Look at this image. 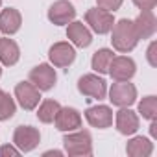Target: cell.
Listing matches in <instances>:
<instances>
[{
    "mask_svg": "<svg viewBox=\"0 0 157 157\" xmlns=\"http://www.w3.org/2000/svg\"><path fill=\"white\" fill-rule=\"evenodd\" d=\"M111 44L120 54H128L139 44V35L135 32L133 21H129V19L115 21V24L111 28Z\"/></svg>",
    "mask_w": 157,
    "mask_h": 157,
    "instance_id": "cell-1",
    "label": "cell"
},
{
    "mask_svg": "<svg viewBox=\"0 0 157 157\" xmlns=\"http://www.w3.org/2000/svg\"><path fill=\"white\" fill-rule=\"evenodd\" d=\"M63 146H65V153H68L72 157L93 155V135L87 129L68 131L63 137Z\"/></svg>",
    "mask_w": 157,
    "mask_h": 157,
    "instance_id": "cell-2",
    "label": "cell"
},
{
    "mask_svg": "<svg viewBox=\"0 0 157 157\" xmlns=\"http://www.w3.org/2000/svg\"><path fill=\"white\" fill-rule=\"evenodd\" d=\"M78 91L89 100H104L107 96V83L98 74H83L78 80Z\"/></svg>",
    "mask_w": 157,
    "mask_h": 157,
    "instance_id": "cell-3",
    "label": "cell"
},
{
    "mask_svg": "<svg viewBox=\"0 0 157 157\" xmlns=\"http://www.w3.org/2000/svg\"><path fill=\"white\" fill-rule=\"evenodd\" d=\"M28 80L41 91H52L56 87V82H57V74H56V68L54 65L50 63H39L37 67H33L28 74Z\"/></svg>",
    "mask_w": 157,
    "mask_h": 157,
    "instance_id": "cell-4",
    "label": "cell"
},
{
    "mask_svg": "<svg viewBox=\"0 0 157 157\" xmlns=\"http://www.w3.org/2000/svg\"><path fill=\"white\" fill-rule=\"evenodd\" d=\"M85 24L89 26L91 32L98 33V35H105L111 32L113 24H115V17L113 13L100 10V8H91L85 11Z\"/></svg>",
    "mask_w": 157,
    "mask_h": 157,
    "instance_id": "cell-5",
    "label": "cell"
},
{
    "mask_svg": "<svg viewBox=\"0 0 157 157\" xmlns=\"http://www.w3.org/2000/svg\"><path fill=\"white\" fill-rule=\"evenodd\" d=\"M107 93L109 102L117 107H129L137 102V87L129 82H115Z\"/></svg>",
    "mask_w": 157,
    "mask_h": 157,
    "instance_id": "cell-6",
    "label": "cell"
},
{
    "mask_svg": "<svg viewBox=\"0 0 157 157\" xmlns=\"http://www.w3.org/2000/svg\"><path fill=\"white\" fill-rule=\"evenodd\" d=\"M15 100L24 111H33L41 102V91L28 80L15 85Z\"/></svg>",
    "mask_w": 157,
    "mask_h": 157,
    "instance_id": "cell-7",
    "label": "cell"
},
{
    "mask_svg": "<svg viewBox=\"0 0 157 157\" xmlns=\"http://www.w3.org/2000/svg\"><path fill=\"white\" fill-rule=\"evenodd\" d=\"M48 59L54 67L57 68H67L74 63L76 59V48L72 43H67V41H59V43H54L48 50Z\"/></svg>",
    "mask_w": 157,
    "mask_h": 157,
    "instance_id": "cell-8",
    "label": "cell"
},
{
    "mask_svg": "<svg viewBox=\"0 0 157 157\" xmlns=\"http://www.w3.org/2000/svg\"><path fill=\"white\" fill-rule=\"evenodd\" d=\"M41 142V133L33 126H17L13 131V144L21 150V153L32 151L39 146Z\"/></svg>",
    "mask_w": 157,
    "mask_h": 157,
    "instance_id": "cell-9",
    "label": "cell"
},
{
    "mask_svg": "<svg viewBox=\"0 0 157 157\" xmlns=\"http://www.w3.org/2000/svg\"><path fill=\"white\" fill-rule=\"evenodd\" d=\"M137 72V63L128 56H115L111 59L107 74L115 82H129Z\"/></svg>",
    "mask_w": 157,
    "mask_h": 157,
    "instance_id": "cell-10",
    "label": "cell"
},
{
    "mask_svg": "<svg viewBox=\"0 0 157 157\" xmlns=\"http://www.w3.org/2000/svg\"><path fill=\"white\" fill-rule=\"evenodd\" d=\"M76 19V8L68 0H56L48 10V21L56 26H67Z\"/></svg>",
    "mask_w": 157,
    "mask_h": 157,
    "instance_id": "cell-11",
    "label": "cell"
},
{
    "mask_svg": "<svg viewBox=\"0 0 157 157\" xmlns=\"http://www.w3.org/2000/svg\"><path fill=\"white\" fill-rule=\"evenodd\" d=\"M54 126L57 131H63V133L80 129L82 128V115L74 107H59V111L54 118Z\"/></svg>",
    "mask_w": 157,
    "mask_h": 157,
    "instance_id": "cell-12",
    "label": "cell"
},
{
    "mask_svg": "<svg viewBox=\"0 0 157 157\" xmlns=\"http://www.w3.org/2000/svg\"><path fill=\"white\" fill-rule=\"evenodd\" d=\"M115 126L120 135L129 137L139 131L140 120H139V115L135 111H131L129 107H120V111H117V115H115Z\"/></svg>",
    "mask_w": 157,
    "mask_h": 157,
    "instance_id": "cell-13",
    "label": "cell"
},
{
    "mask_svg": "<svg viewBox=\"0 0 157 157\" xmlns=\"http://www.w3.org/2000/svg\"><path fill=\"white\" fill-rule=\"evenodd\" d=\"M67 39L78 48H87L93 43V32L82 21H72L67 24Z\"/></svg>",
    "mask_w": 157,
    "mask_h": 157,
    "instance_id": "cell-14",
    "label": "cell"
},
{
    "mask_svg": "<svg viewBox=\"0 0 157 157\" xmlns=\"http://www.w3.org/2000/svg\"><path fill=\"white\" fill-rule=\"evenodd\" d=\"M85 120L96 129H107L113 126V109L109 105H93L85 111Z\"/></svg>",
    "mask_w": 157,
    "mask_h": 157,
    "instance_id": "cell-15",
    "label": "cell"
},
{
    "mask_svg": "<svg viewBox=\"0 0 157 157\" xmlns=\"http://www.w3.org/2000/svg\"><path fill=\"white\" fill-rule=\"evenodd\" d=\"M22 17L21 11L15 8H6L0 11V32L4 35H15L21 30Z\"/></svg>",
    "mask_w": 157,
    "mask_h": 157,
    "instance_id": "cell-16",
    "label": "cell"
},
{
    "mask_svg": "<svg viewBox=\"0 0 157 157\" xmlns=\"http://www.w3.org/2000/svg\"><path fill=\"white\" fill-rule=\"evenodd\" d=\"M133 24H135V32L139 35V41L153 37V33L157 30V19H155L153 11H140L139 17L133 21Z\"/></svg>",
    "mask_w": 157,
    "mask_h": 157,
    "instance_id": "cell-17",
    "label": "cell"
},
{
    "mask_svg": "<svg viewBox=\"0 0 157 157\" xmlns=\"http://www.w3.org/2000/svg\"><path fill=\"white\" fill-rule=\"evenodd\" d=\"M21 59V48L19 44L10 39V35L0 37V63L4 67H13Z\"/></svg>",
    "mask_w": 157,
    "mask_h": 157,
    "instance_id": "cell-18",
    "label": "cell"
},
{
    "mask_svg": "<svg viewBox=\"0 0 157 157\" xmlns=\"http://www.w3.org/2000/svg\"><path fill=\"white\" fill-rule=\"evenodd\" d=\"M153 151V142L148 137H131L126 144V153L131 157H148Z\"/></svg>",
    "mask_w": 157,
    "mask_h": 157,
    "instance_id": "cell-19",
    "label": "cell"
},
{
    "mask_svg": "<svg viewBox=\"0 0 157 157\" xmlns=\"http://www.w3.org/2000/svg\"><path fill=\"white\" fill-rule=\"evenodd\" d=\"M59 102L57 100H52V98H46V100H43L35 109H37V118H39V122H43V124H52L54 122V118H56V115H57V111H59Z\"/></svg>",
    "mask_w": 157,
    "mask_h": 157,
    "instance_id": "cell-20",
    "label": "cell"
},
{
    "mask_svg": "<svg viewBox=\"0 0 157 157\" xmlns=\"http://www.w3.org/2000/svg\"><path fill=\"white\" fill-rule=\"evenodd\" d=\"M113 57H115V54H113L111 48H100V50H96V52L93 54V59H91L93 70L98 72V74H107Z\"/></svg>",
    "mask_w": 157,
    "mask_h": 157,
    "instance_id": "cell-21",
    "label": "cell"
},
{
    "mask_svg": "<svg viewBox=\"0 0 157 157\" xmlns=\"http://www.w3.org/2000/svg\"><path fill=\"white\" fill-rule=\"evenodd\" d=\"M15 113H17V104H15V100H13L4 89H0V122L13 118Z\"/></svg>",
    "mask_w": 157,
    "mask_h": 157,
    "instance_id": "cell-22",
    "label": "cell"
},
{
    "mask_svg": "<svg viewBox=\"0 0 157 157\" xmlns=\"http://www.w3.org/2000/svg\"><path fill=\"white\" fill-rule=\"evenodd\" d=\"M139 115L146 120H155L157 117V98L155 96H144L140 102H139Z\"/></svg>",
    "mask_w": 157,
    "mask_h": 157,
    "instance_id": "cell-23",
    "label": "cell"
},
{
    "mask_svg": "<svg viewBox=\"0 0 157 157\" xmlns=\"http://www.w3.org/2000/svg\"><path fill=\"white\" fill-rule=\"evenodd\" d=\"M96 8L100 10H105L109 13H115L117 10H120V6L124 4V0H96Z\"/></svg>",
    "mask_w": 157,
    "mask_h": 157,
    "instance_id": "cell-24",
    "label": "cell"
},
{
    "mask_svg": "<svg viewBox=\"0 0 157 157\" xmlns=\"http://www.w3.org/2000/svg\"><path fill=\"white\" fill-rule=\"evenodd\" d=\"M140 11H151L157 6V0H131Z\"/></svg>",
    "mask_w": 157,
    "mask_h": 157,
    "instance_id": "cell-25",
    "label": "cell"
},
{
    "mask_svg": "<svg viewBox=\"0 0 157 157\" xmlns=\"http://www.w3.org/2000/svg\"><path fill=\"white\" fill-rule=\"evenodd\" d=\"M0 155H4V157L13 155V157H17V155H21V150L15 144H4V146H0Z\"/></svg>",
    "mask_w": 157,
    "mask_h": 157,
    "instance_id": "cell-26",
    "label": "cell"
},
{
    "mask_svg": "<svg viewBox=\"0 0 157 157\" xmlns=\"http://www.w3.org/2000/svg\"><path fill=\"white\" fill-rule=\"evenodd\" d=\"M155 48H157V43H155V41H151V43H150V46H148V50H146V57H148V63H150L151 67H155V65H157V59H155Z\"/></svg>",
    "mask_w": 157,
    "mask_h": 157,
    "instance_id": "cell-27",
    "label": "cell"
},
{
    "mask_svg": "<svg viewBox=\"0 0 157 157\" xmlns=\"http://www.w3.org/2000/svg\"><path fill=\"white\" fill-rule=\"evenodd\" d=\"M43 155H44V157H48V155H63V151H59V150H50V151H44Z\"/></svg>",
    "mask_w": 157,
    "mask_h": 157,
    "instance_id": "cell-28",
    "label": "cell"
},
{
    "mask_svg": "<svg viewBox=\"0 0 157 157\" xmlns=\"http://www.w3.org/2000/svg\"><path fill=\"white\" fill-rule=\"evenodd\" d=\"M155 120H151V126H150V133H151V137H155Z\"/></svg>",
    "mask_w": 157,
    "mask_h": 157,
    "instance_id": "cell-29",
    "label": "cell"
},
{
    "mask_svg": "<svg viewBox=\"0 0 157 157\" xmlns=\"http://www.w3.org/2000/svg\"><path fill=\"white\" fill-rule=\"evenodd\" d=\"M0 78H2V67H0Z\"/></svg>",
    "mask_w": 157,
    "mask_h": 157,
    "instance_id": "cell-30",
    "label": "cell"
},
{
    "mask_svg": "<svg viewBox=\"0 0 157 157\" xmlns=\"http://www.w3.org/2000/svg\"><path fill=\"white\" fill-rule=\"evenodd\" d=\"M0 8H2V0H0Z\"/></svg>",
    "mask_w": 157,
    "mask_h": 157,
    "instance_id": "cell-31",
    "label": "cell"
}]
</instances>
